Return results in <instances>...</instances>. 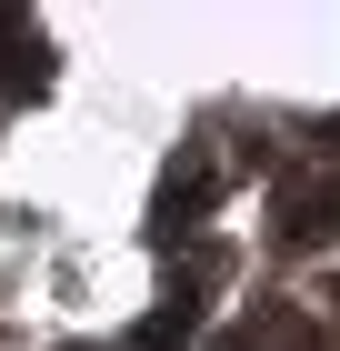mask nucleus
I'll list each match as a JSON object with an SVG mask.
<instances>
[{
    "instance_id": "nucleus-1",
    "label": "nucleus",
    "mask_w": 340,
    "mask_h": 351,
    "mask_svg": "<svg viewBox=\"0 0 340 351\" xmlns=\"http://www.w3.org/2000/svg\"><path fill=\"white\" fill-rule=\"evenodd\" d=\"M340 231V181L320 171V181H290L280 191V241H330Z\"/></svg>"
},
{
    "instance_id": "nucleus-2",
    "label": "nucleus",
    "mask_w": 340,
    "mask_h": 351,
    "mask_svg": "<svg viewBox=\"0 0 340 351\" xmlns=\"http://www.w3.org/2000/svg\"><path fill=\"white\" fill-rule=\"evenodd\" d=\"M190 331H200V301H190V291H181V301H170V311H151V322H140V331H131V351H181V341H190Z\"/></svg>"
},
{
    "instance_id": "nucleus-3",
    "label": "nucleus",
    "mask_w": 340,
    "mask_h": 351,
    "mask_svg": "<svg viewBox=\"0 0 340 351\" xmlns=\"http://www.w3.org/2000/svg\"><path fill=\"white\" fill-rule=\"evenodd\" d=\"M0 60H40V40H30V30L10 21V10H0ZM0 81H10V71H0Z\"/></svg>"
}]
</instances>
